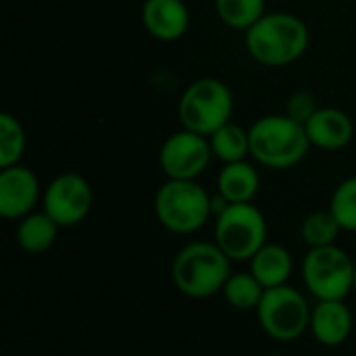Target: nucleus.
Listing matches in <instances>:
<instances>
[{"label":"nucleus","mask_w":356,"mask_h":356,"mask_svg":"<svg viewBox=\"0 0 356 356\" xmlns=\"http://www.w3.org/2000/svg\"><path fill=\"white\" fill-rule=\"evenodd\" d=\"M248 54L265 67H286L298 60L309 46V27L292 13H265L246 29Z\"/></svg>","instance_id":"1"},{"label":"nucleus","mask_w":356,"mask_h":356,"mask_svg":"<svg viewBox=\"0 0 356 356\" xmlns=\"http://www.w3.org/2000/svg\"><path fill=\"white\" fill-rule=\"evenodd\" d=\"M175 288L194 300L211 298L223 290L232 275V259L215 242H190L173 259Z\"/></svg>","instance_id":"2"},{"label":"nucleus","mask_w":356,"mask_h":356,"mask_svg":"<svg viewBox=\"0 0 356 356\" xmlns=\"http://www.w3.org/2000/svg\"><path fill=\"white\" fill-rule=\"evenodd\" d=\"M250 156L273 171L296 167L309 152L311 142L302 123L288 115H265L250 129Z\"/></svg>","instance_id":"3"},{"label":"nucleus","mask_w":356,"mask_h":356,"mask_svg":"<svg viewBox=\"0 0 356 356\" xmlns=\"http://www.w3.org/2000/svg\"><path fill=\"white\" fill-rule=\"evenodd\" d=\"M154 213L167 232L188 236L213 217L211 194L196 179H167L156 190Z\"/></svg>","instance_id":"4"},{"label":"nucleus","mask_w":356,"mask_h":356,"mask_svg":"<svg viewBox=\"0 0 356 356\" xmlns=\"http://www.w3.org/2000/svg\"><path fill=\"white\" fill-rule=\"evenodd\" d=\"M234 113V96L227 83L215 77H202L192 81L179 96L177 117L184 129L211 136L225 123Z\"/></svg>","instance_id":"5"},{"label":"nucleus","mask_w":356,"mask_h":356,"mask_svg":"<svg viewBox=\"0 0 356 356\" xmlns=\"http://www.w3.org/2000/svg\"><path fill=\"white\" fill-rule=\"evenodd\" d=\"M215 244L232 263L250 261L267 244V219L252 202L229 204L215 223Z\"/></svg>","instance_id":"6"},{"label":"nucleus","mask_w":356,"mask_h":356,"mask_svg":"<svg viewBox=\"0 0 356 356\" xmlns=\"http://www.w3.org/2000/svg\"><path fill=\"white\" fill-rule=\"evenodd\" d=\"M302 280L317 300H344L355 292V261L336 244L311 248L302 261Z\"/></svg>","instance_id":"7"},{"label":"nucleus","mask_w":356,"mask_h":356,"mask_svg":"<svg viewBox=\"0 0 356 356\" xmlns=\"http://www.w3.org/2000/svg\"><path fill=\"white\" fill-rule=\"evenodd\" d=\"M311 305L292 286L269 288L257 309L261 330L277 342L298 340L311 325Z\"/></svg>","instance_id":"8"},{"label":"nucleus","mask_w":356,"mask_h":356,"mask_svg":"<svg viewBox=\"0 0 356 356\" xmlns=\"http://www.w3.org/2000/svg\"><path fill=\"white\" fill-rule=\"evenodd\" d=\"M92 202V188L79 173L56 175L42 194V211L50 215L58 227H73L81 223L90 215Z\"/></svg>","instance_id":"9"},{"label":"nucleus","mask_w":356,"mask_h":356,"mask_svg":"<svg viewBox=\"0 0 356 356\" xmlns=\"http://www.w3.org/2000/svg\"><path fill=\"white\" fill-rule=\"evenodd\" d=\"M213 159L207 136L181 129L171 134L159 152V165L167 179H196Z\"/></svg>","instance_id":"10"},{"label":"nucleus","mask_w":356,"mask_h":356,"mask_svg":"<svg viewBox=\"0 0 356 356\" xmlns=\"http://www.w3.org/2000/svg\"><path fill=\"white\" fill-rule=\"evenodd\" d=\"M42 196L38 175L23 165H13L0 171V215L8 221H19L33 213Z\"/></svg>","instance_id":"11"},{"label":"nucleus","mask_w":356,"mask_h":356,"mask_svg":"<svg viewBox=\"0 0 356 356\" xmlns=\"http://www.w3.org/2000/svg\"><path fill=\"white\" fill-rule=\"evenodd\" d=\"M142 23L152 38L175 42L190 27V10L184 0H144Z\"/></svg>","instance_id":"12"},{"label":"nucleus","mask_w":356,"mask_h":356,"mask_svg":"<svg viewBox=\"0 0 356 356\" xmlns=\"http://www.w3.org/2000/svg\"><path fill=\"white\" fill-rule=\"evenodd\" d=\"M305 129H307L311 146H317L325 152H336V150L346 148L355 136L353 119L344 111L332 108V106L319 108L305 123Z\"/></svg>","instance_id":"13"},{"label":"nucleus","mask_w":356,"mask_h":356,"mask_svg":"<svg viewBox=\"0 0 356 356\" xmlns=\"http://www.w3.org/2000/svg\"><path fill=\"white\" fill-rule=\"evenodd\" d=\"M309 332L321 346H342L353 334V313L344 300H319L313 307Z\"/></svg>","instance_id":"14"},{"label":"nucleus","mask_w":356,"mask_h":356,"mask_svg":"<svg viewBox=\"0 0 356 356\" xmlns=\"http://www.w3.org/2000/svg\"><path fill=\"white\" fill-rule=\"evenodd\" d=\"M294 271V259L290 250L282 244L267 242L252 259L250 273L263 284L265 290L286 286Z\"/></svg>","instance_id":"15"},{"label":"nucleus","mask_w":356,"mask_h":356,"mask_svg":"<svg viewBox=\"0 0 356 356\" xmlns=\"http://www.w3.org/2000/svg\"><path fill=\"white\" fill-rule=\"evenodd\" d=\"M261 188V175L254 165L248 161L227 163L219 171L217 177V192L232 204L252 202Z\"/></svg>","instance_id":"16"},{"label":"nucleus","mask_w":356,"mask_h":356,"mask_svg":"<svg viewBox=\"0 0 356 356\" xmlns=\"http://www.w3.org/2000/svg\"><path fill=\"white\" fill-rule=\"evenodd\" d=\"M56 236H58V225L44 211H40V213L33 211V213L25 215L23 219H19L17 234H15L19 248L29 254L46 252L56 242Z\"/></svg>","instance_id":"17"},{"label":"nucleus","mask_w":356,"mask_h":356,"mask_svg":"<svg viewBox=\"0 0 356 356\" xmlns=\"http://www.w3.org/2000/svg\"><path fill=\"white\" fill-rule=\"evenodd\" d=\"M209 144L213 150V156H217L223 165L227 163H238L246 161L250 154V136L248 129L236 125V123H225L219 127L215 134L209 136Z\"/></svg>","instance_id":"18"},{"label":"nucleus","mask_w":356,"mask_h":356,"mask_svg":"<svg viewBox=\"0 0 356 356\" xmlns=\"http://www.w3.org/2000/svg\"><path fill=\"white\" fill-rule=\"evenodd\" d=\"M221 294L225 302L236 311H257L263 300L265 288L250 271H240L229 275Z\"/></svg>","instance_id":"19"},{"label":"nucleus","mask_w":356,"mask_h":356,"mask_svg":"<svg viewBox=\"0 0 356 356\" xmlns=\"http://www.w3.org/2000/svg\"><path fill=\"white\" fill-rule=\"evenodd\" d=\"M219 19L232 29H250L265 15V0H215Z\"/></svg>","instance_id":"20"},{"label":"nucleus","mask_w":356,"mask_h":356,"mask_svg":"<svg viewBox=\"0 0 356 356\" xmlns=\"http://www.w3.org/2000/svg\"><path fill=\"white\" fill-rule=\"evenodd\" d=\"M340 232H342V227L338 225V221L330 209L315 211V213L307 215V219L302 221V227H300V236L309 248H323V246L336 244V238Z\"/></svg>","instance_id":"21"},{"label":"nucleus","mask_w":356,"mask_h":356,"mask_svg":"<svg viewBox=\"0 0 356 356\" xmlns=\"http://www.w3.org/2000/svg\"><path fill=\"white\" fill-rule=\"evenodd\" d=\"M25 131L23 125L13 117L10 113L0 115V167H13L19 165L23 152H25Z\"/></svg>","instance_id":"22"},{"label":"nucleus","mask_w":356,"mask_h":356,"mask_svg":"<svg viewBox=\"0 0 356 356\" xmlns=\"http://www.w3.org/2000/svg\"><path fill=\"white\" fill-rule=\"evenodd\" d=\"M330 211L344 232L356 234V175L338 184L330 200Z\"/></svg>","instance_id":"23"},{"label":"nucleus","mask_w":356,"mask_h":356,"mask_svg":"<svg viewBox=\"0 0 356 356\" xmlns=\"http://www.w3.org/2000/svg\"><path fill=\"white\" fill-rule=\"evenodd\" d=\"M317 111H319L317 98H315V94L309 92V90H298V92H294V94L290 96V100H288V106H286V115H288L290 119L302 123V125H305Z\"/></svg>","instance_id":"24"},{"label":"nucleus","mask_w":356,"mask_h":356,"mask_svg":"<svg viewBox=\"0 0 356 356\" xmlns=\"http://www.w3.org/2000/svg\"><path fill=\"white\" fill-rule=\"evenodd\" d=\"M355 292H356V261H355Z\"/></svg>","instance_id":"25"}]
</instances>
